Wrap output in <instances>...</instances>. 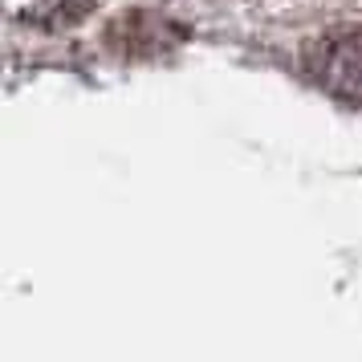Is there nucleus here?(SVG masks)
<instances>
[{"label":"nucleus","mask_w":362,"mask_h":362,"mask_svg":"<svg viewBox=\"0 0 362 362\" xmlns=\"http://www.w3.org/2000/svg\"><path fill=\"white\" fill-rule=\"evenodd\" d=\"M305 69L334 98L362 106V25H334L305 49Z\"/></svg>","instance_id":"f257e3e1"},{"label":"nucleus","mask_w":362,"mask_h":362,"mask_svg":"<svg viewBox=\"0 0 362 362\" xmlns=\"http://www.w3.org/2000/svg\"><path fill=\"white\" fill-rule=\"evenodd\" d=\"M8 8L17 21H29L41 29H69L90 17L98 8V0H8Z\"/></svg>","instance_id":"f03ea898"}]
</instances>
